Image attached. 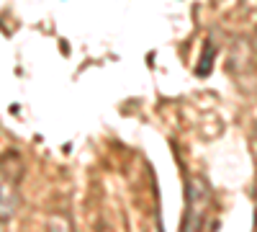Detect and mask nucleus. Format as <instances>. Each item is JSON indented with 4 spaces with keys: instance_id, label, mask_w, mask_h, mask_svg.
<instances>
[{
    "instance_id": "f257e3e1",
    "label": "nucleus",
    "mask_w": 257,
    "mask_h": 232,
    "mask_svg": "<svg viewBox=\"0 0 257 232\" xmlns=\"http://www.w3.org/2000/svg\"><path fill=\"white\" fill-rule=\"evenodd\" d=\"M206 196H208V186L201 178H193L190 188H188V209L190 217L185 219V227H198L201 224V206H206Z\"/></svg>"
},
{
    "instance_id": "f03ea898",
    "label": "nucleus",
    "mask_w": 257,
    "mask_h": 232,
    "mask_svg": "<svg viewBox=\"0 0 257 232\" xmlns=\"http://www.w3.org/2000/svg\"><path fill=\"white\" fill-rule=\"evenodd\" d=\"M18 206H21V196L16 183L0 176V222L13 219L18 214Z\"/></svg>"
},
{
    "instance_id": "7ed1b4c3",
    "label": "nucleus",
    "mask_w": 257,
    "mask_h": 232,
    "mask_svg": "<svg viewBox=\"0 0 257 232\" xmlns=\"http://www.w3.org/2000/svg\"><path fill=\"white\" fill-rule=\"evenodd\" d=\"M242 8H244L247 13H254V11H257V0H242Z\"/></svg>"
}]
</instances>
